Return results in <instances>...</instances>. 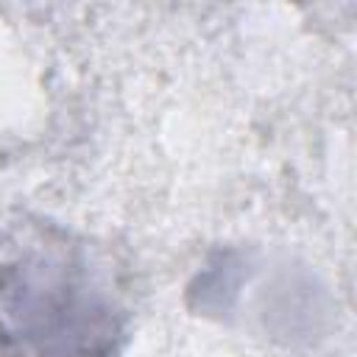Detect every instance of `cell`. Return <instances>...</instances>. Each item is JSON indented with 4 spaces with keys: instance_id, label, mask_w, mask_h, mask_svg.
<instances>
[{
    "instance_id": "obj_1",
    "label": "cell",
    "mask_w": 357,
    "mask_h": 357,
    "mask_svg": "<svg viewBox=\"0 0 357 357\" xmlns=\"http://www.w3.org/2000/svg\"><path fill=\"white\" fill-rule=\"evenodd\" d=\"M0 332L22 357H120L126 312L84 254L33 251L0 273Z\"/></svg>"
}]
</instances>
